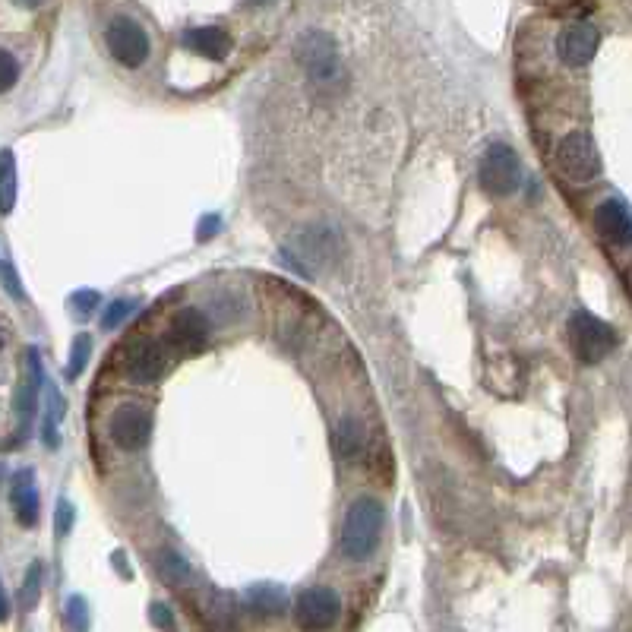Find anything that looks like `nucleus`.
<instances>
[{"instance_id":"nucleus-23","label":"nucleus","mask_w":632,"mask_h":632,"mask_svg":"<svg viewBox=\"0 0 632 632\" xmlns=\"http://www.w3.org/2000/svg\"><path fill=\"white\" fill-rule=\"evenodd\" d=\"M158 566H162V572L171 582H181L190 576V566L184 563V557H177V553H165V557L158 560Z\"/></svg>"},{"instance_id":"nucleus-7","label":"nucleus","mask_w":632,"mask_h":632,"mask_svg":"<svg viewBox=\"0 0 632 632\" xmlns=\"http://www.w3.org/2000/svg\"><path fill=\"white\" fill-rule=\"evenodd\" d=\"M105 42L108 51L114 54L117 64H124L130 70L143 67L149 57V35L143 32V26L130 16H114L108 29H105Z\"/></svg>"},{"instance_id":"nucleus-24","label":"nucleus","mask_w":632,"mask_h":632,"mask_svg":"<svg viewBox=\"0 0 632 632\" xmlns=\"http://www.w3.org/2000/svg\"><path fill=\"white\" fill-rule=\"evenodd\" d=\"M67 626H73V629H86V626H89L86 601H83V598H70V601H67Z\"/></svg>"},{"instance_id":"nucleus-32","label":"nucleus","mask_w":632,"mask_h":632,"mask_svg":"<svg viewBox=\"0 0 632 632\" xmlns=\"http://www.w3.org/2000/svg\"><path fill=\"white\" fill-rule=\"evenodd\" d=\"M0 348H4V329H0Z\"/></svg>"},{"instance_id":"nucleus-5","label":"nucleus","mask_w":632,"mask_h":632,"mask_svg":"<svg viewBox=\"0 0 632 632\" xmlns=\"http://www.w3.org/2000/svg\"><path fill=\"white\" fill-rule=\"evenodd\" d=\"M108 437L117 449L124 452H140L149 446L152 440V414L149 408L136 405V402H127L121 408L111 411L108 418Z\"/></svg>"},{"instance_id":"nucleus-3","label":"nucleus","mask_w":632,"mask_h":632,"mask_svg":"<svg viewBox=\"0 0 632 632\" xmlns=\"http://www.w3.org/2000/svg\"><path fill=\"white\" fill-rule=\"evenodd\" d=\"M569 345L582 364H601L617 348V332L610 323L598 320L595 313L576 310L569 316Z\"/></svg>"},{"instance_id":"nucleus-14","label":"nucleus","mask_w":632,"mask_h":632,"mask_svg":"<svg viewBox=\"0 0 632 632\" xmlns=\"http://www.w3.org/2000/svg\"><path fill=\"white\" fill-rule=\"evenodd\" d=\"M38 389H42V361H38V348H29L26 351V377L16 392V411H19V421L23 424H29L35 418Z\"/></svg>"},{"instance_id":"nucleus-27","label":"nucleus","mask_w":632,"mask_h":632,"mask_svg":"<svg viewBox=\"0 0 632 632\" xmlns=\"http://www.w3.org/2000/svg\"><path fill=\"white\" fill-rule=\"evenodd\" d=\"M152 620H155L158 626H171V623H174L165 604H155V607H152Z\"/></svg>"},{"instance_id":"nucleus-11","label":"nucleus","mask_w":632,"mask_h":632,"mask_svg":"<svg viewBox=\"0 0 632 632\" xmlns=\"http://www.w3.org/2000/svg\"><path fill=\"white\" fill-rule=\"evenodd\" d=\"M209 339V320L206 313H200L196 307H184L181 313L174 316L165 342L171 345L174 354H190V351H200Z\"/></svg>"},{"instance_id":"nucleus-15","label":"nucleus","mask_w":632,"mask_h":632,"mask_svg":"<svg viewBox=\"0 0 632 632\" xmlns=\"http://www.w3.org/2000/svg\"><path fill=\"white\" fill-rule=\"evenodd\" d=\"M10 503H13V512H16L19 525L32 528L38 522V509H42V503H38V490L32 484V471H19L13 478Z\"/></svg>"},{"instance_id":"nucleus-28","label":"nucleus","mask_w":632,"mask_h":632,"mask_svg":"<svg viewBox=\"0 0 632 632\" xmlns=\"http://www.w3.org/2000/svg\"><path fill=\"white\" fill-rule=\"evenodd\" d=\"M222 222L219 219H215V215H209V219H203L200 222V241H206V237H212L215 234V228H219Z\"/></svg>"},{"instance_id":"nucleus-12","label":"nucleus","mask_w":632,"mask_h":632,"mask_svg":"<svg viewBox=\"0 0 632 632\" xmlns=\"http://www.w3.org/2000/svg\"><path fill=\"white\" fill-rule=\"evenodd\" d=\"M595 228L610 247H629L632 225H629V206L620 196H610L595 209Z\"/></svg>"},{"instance_id":"nucleus-20","label":"nucleus","mask_w":632,"mask_h":632,"mask_svg":"<svg viewBox=\"0 0 632 632\" xmlns=\"http://www.w3.org/2000/svg\"><path fill=\"white\" fill-rule=\"evenodd\" d=\"M38 595H42V566L32 563L29 572H26L23 595H19V601H23V607H35L38 604Z\"/></svg>"},{"instance_id":"nucleus-17","label":"nucleus","mask_w":632,"mask_h":632,"mask_svg":"<svg viewBox=\"0 0 632 632\" xmlns=\"http://www.w3.org/2000/svg\"><path fill=\"white\" fill-rule=\"evenodd\" d=\"M16 158L13 149H0V215H10L16 206Z\"/></svg>"},{"instance_id":"nucleus-25","label":"nucleus","mask_w":632,"mask_h":632,"mask_svg":"<svg viewBox=\"0 0 632 632\" xmlns=\"http://www.w3.org/2000/svg\"><path fill=\"white\" fill-rule=\"evenodd\" d=\"M73 519H76V509L70 500H61L57 503V535H70V528H73Z\"/></svg>"},{"instance_id":"nucleus-26","label":"nucleus","mask_w":632,"mask_h":632,"mask_svg":"<svg viewBox=\"0 0 632 632\" xmlns=\"http://www.w3.org/2000/svg\"><path fill=\"white\" fill-rule=\"evenodd\" d=\"M98 301H102V298H98V291H79V294H73V310L79 313V316H89L95 307H98Z\"/></svg>"},{"instance_id":"nucleus-22","label":"nucleus","mask_w":632,"mask_h":632,"mask_svg":"<svg viewBox=\"0 0 632 632\" xmlns=\"http://www.w3.org/2000/svg\"><path fill=\"white\" fill-rule=\"evenodd\" d=\"M133 310H136V301H127V298L114 301V304H111V307H105V313H102V329H117V326H121Z\"/></svg>"},{"instance_id":"nucleus-31","label":"nucleus","mask_w":632,"mask_h":632,"mask_svg":"<svg viewBox=\"0 0 632 632\" xmlns=\"http://www.w3.org/2000/svg\"><path fill=\"white\" fill-rule=\"evenodd\" d=\"M250 7H263V4H269V0H247Z\"/></svg>"},{"instance_id":"nucleus-10","label":"nucleus","mask_w":632,"mask_h":632,"mask_svg":"<svg viewBox=\"0 0 632 632\" xmlns=\"http://www.w3.org/2000/svg\"><path fill=\"white\" fill-rule=\"evenodd\" d=\"M601 48V32L591 23H572L557 38V54L566 67H588Z\"/></svg>"},{"instance_id":"nucleus-19","label":"nucleus","mask_w":632,"mask_h":632,"mask_svg":"<svg viewBox=\"0 0 632 632\" xmlns=\"http://www.w3.org/2000/svg\"><path fill=\"white\" fill-rule=\"evenodd\" d=\"M0 285H4V291L10 294V298L26 301L23 282H19V272H16V269H13V263L7 260V253H0Z\"/></svg>"},{"instance_id":"nucleus-13","label":"nucleus","mask_w":632,"mask_h":632,"mask_svg":"<svg viewBox=\"0 0 632 632\" xmlns=\"http://www.w3.org/2000/svg\"><path fill=\"white\" fill-rule=\"evenodd\" d=\"M184 45L193 54L209 57V61H225L231 54V35L219 26H196L184 32Z\"/></svg>"},{"instance_id":"nucleus-9","label":"nucleus","mask_w":632,"mask_h":632,"mask_svg":"<svg viewBox=\"0 0 632 632\" xmlns=\"http://www.w3.org/2000/svg\"><path fill=\"white\" fill-rule=\"evenodd\" d=\"M294 614H298V623L307 629H329L342 614V598L332 588H307L298 595Z\"/></svg>"},{"instance_id":"nucleus-8","label":"nucleus","mask_w":632,"mask_h":632,"mask_svg":"<svg viewBox=\"0 0 632 632\" xmlns=\"http://www.w3.org/2000/svg\"><path fill=\"white\" fill-rule=\"evenodd\" d=\"M171 358H174V351L171 345L162 339V342H155V339H140V342H133L130 351H127V361H124V373L133 380V383H158L168 373L171 367Z\"/></svg>"},{"instance_id":"nucleus-29","label":"nucleus","mask_w":632,"mask_h":632,"mask_svg":"<svg viewBox=\"0 0 632 632\" xmlns=\"http://www.w3.org/2000/svg\"><path fill=\"white\" fill-rule=\"evenodd\" d=\"M7 614H10V601H7L4 582H0V620H7Z\"/></svg>"},{"instance_id":"nucleus-6","label":"nucleus","mask_w":632,"mask_h":632,"mask_svg":"<svg viewBox=\"0 0 632 632\" xmlns=\"http://www.w3.org/2000/svg\"><path fill=\"white\" fill-rule=\"evenodd\" d=\"M519 184H522L519 155L506 143H493L484 152V162H481V187L490 196H512L519 190Z\"/></svg>"},{"instance_id":"nucleus-16","label":"nucleus","mask_w":632,"mask_h":632,"mask_svg":"<svg viewBox=\"0 0 632 632\" xmlns=\"http://www.w3.org/2000/svg\"><path fill=\"white\" fill-rule=\"evenodd\" d=\"M335 452L345 459V462H354L364 452L367 446V433H364V424L358 418H342L339 427H335Z\"/></svg>"},{"instance_id":"nucleus-30","label":"nucleus","mask_w":632,"mask_h":632,"mask_svg":"<svg viewBox=\"0 0 632 632\" xmlns=\"http://www.w3.org/2000/svg\"><path fill=\"white\" fill-rule=\"evenodd\" d=\"M13 4H19V7H38V4H45V0H13Z\"/></svg>"},{"instance_id":"nucleus-18","label":"nucleus","mask_w":632,"mask_h":632,"mask_svg":"<svg viewBox=\"0 0 632 632\" xmlns=\"http://www.w3.org/2000/svg\"><path fill=\"white\" fill-rule=\"evenodd\" d=\"M89 354H92V339H89L86 332H79V335H76V342H73L70 367H67V377H70V380H76L79 373L86 370V364H89Z\"/></svg>"},{"instance_id":"nucleus-21","label":"nucleus","mask_w":632,"mask_h":632,"mask_svg":"<svg viewBox=\"0 0 632 632\" xmlns=\"http://www.w3.org/2000/svg\"><path fill=\"white\" fill-rule=\"evenodd\" d=\"M16 79H19V61L7 48H0V95L10 92L16 86Z\"/></svg>"},{"instance_id":"nucleus-2","label":"nucleus","mask_w":632,"mask_h":632,"mask_svg":"<svg viewBox=\"0 0 632 632\" xmlns=\"http://www.w3.org/2000/svg\"><path fill=\"white\" fill-rule=\"evenodd\" d=\"M553 168L563 177L566 184H591L601 174V155L595 140L585 130H572L557 143V152H553Z\"/></svg>"},{"instance_id":"nucleus-4","label":"nucleus","mask_w":632,"mask_h":632,"mask_svg":"<svg viewBox=\"0 0 632 632\" xmlns=\"http://www.w3.org/2000/svg\"><path fill=\"white\" fill-rule=\"evenodd\" d=\"M294 57H298V64L307 70L313 83H320V86H332L342 73L339 48H335L332 38L320 29H310L294 42Z\"/></svg>"},{"instance_id":"nucleus-1","label":"nucleus","mask_w":632,"mask_h":632,"mask_svg":"<svg viewBox=\"0 0 632 632\" xmlns=\"http://www.w3.org/2000/svg\"><path fill=\"white\" fill-rule=\"evenodd\" d=\"M380 535H383L380 500H373V497L354 500L345 516V525H342V553L354 563L370 560L373 550L380 547Z\"/></svg>"}]
</instances>
